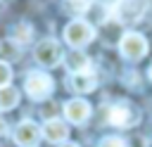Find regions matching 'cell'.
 Here are the masks:
<instances>
[{"label":"cell","instance_id":"6da1fadb","mask_svg":"<svg viewBox=\"0 0 152 147\" xmlns=\"http://www.w3.org/2000/svg\"><path fill=\"white\" fill-rule=\"evenodd\" d=\"M52 78L45 74V71H28L26 74V81H24V90L31 100H48L52 95Z\"/></svg>","mask_w":152,"mask_h":147},{"label":"cell","instance_id":"7a4b0ae2","mask_svg":"<svg viewBox=\"0 0 152 147\" xmlns=\"http://www.w3.org/2000/svg\"><path fill=\"white\" fill-rule=\"evenodd\" d=\"M107 121L112 126H116V128H131V126H135L140 121V114L131 102H116V104L109 107Z\"/></svg>","mask_w":152,"mask_h":147},{"label":"cell","instance_id":"3957f363","mask_svg":"<svg viewBox=\"0 0 152 147\" xmlns=\"http://www.w3.org/2000/svg\"><path fill=\"white\" fill-rule=\"evenodd\" d=\"M147 9V0H116L112 5V14L119 24L126 21H138Z\"/></svg>","mask_w":152,"mask_h":147},{"label":"cell","instance_id":"277c9868","mask_svg":"<svg viewBox=\"0 0 152 147\" xmlns=\"http://www.w3.org/2000/svg\"><path fill=\"white\" fill-rule=\"evenodd\" d=\"M119 50H121V55H124L126 59L138 62V59H142L145 52H147V40H145L142 33L128 31V33L121 36V40H119Z\"/></svg>","mask_w":152,"mask_h":147},{"label":"cell","instance_id":"5b68a950","mask_svg":"<svg viewBox=\"0 0 152 147\" xmlns=\"http://www.w3.org/2000/svg\"><path fill=\"white\" fill-rule=\"evenodd\" d=\"M93 36H95V28H93L88 21H81V19L71 21V24L64 28V40H66L71 47H83V45H88V43L93 40Z\"/></svg>","mask_w":152,"mask_h":147},{"label":"cell","instance_id":"8992f818","mask_svg":"<svg viewBox=\"0 0 152 147\" xmlns=\"http://www.w3.org/2000/svg\"><path fill=\"white\" fill-rule=\"evenodd\" d=\"M36 59L43 66H57L62 62V47L57 40H43L36 47Z\"/></svg>","mask_w":152,"mask_h":147},{"label":"cell","instance_id":"52a82bcc","mask_svg":"<svg viewBox=\"0 0 152 147\" xmlns=\"http://www.w3.org/2000/svg\"><path fill=\"white\" fill-rule=\"evenodd\" d=\"M64 116H66L71 123H86L88 116H90V104H88L86 100H81V97L69 100V102L64 104Z\"/></svg>","mask_w":152,"mask_h":147},{"label":"cell","instance_id":"ba28073f","mask_svg":"<svg viewBox=\"0 0 152 147\" xmlns=\"http://www.w3.org/2000/svg\"><path fill=\"white\" fill-rule=\"evenodd\" d=\"M38 135H40V128L33 121H21L14 130V142L21 147H33L38 142Z\"/></svg>","mask_w":152,"mask_h":147},{"label":"cell","instance_id":"9c48e42d","mask_svg":"<svg viewBox=\"0 0 152 147\" xmlns=\"http://www.w3.org/2000/svg\"><path fill=\"white\" fill-rule=\"evenodd\" d=\"M40 133H43V138H45L48 142H64L66 135H69V128H66V123L59 121V119H48L45 126L40 128Z\"/></svg>","mask_w":152,"mask_h":147},{"label":"cell","instance_id":"30bf717a","mask_svg":"<svg viewBox=\"0 0 152 147\" xmlns=\"http://www.w3.org/2000/svg\"><path fill=\"white\" fill-rule=\"evenodd\" d=\"M69 85H71V90H76V92H90V90H95V85H97V78H95V74H93V71L71 74V78H69Z\"/></svg>","mask_w":152,"mask_h":147},{"label":"cell","instance_id":"8fae6325","mask_svg":"<svg viewBox=\"0 0 152 147\" xmlns=\"http://www.w3.org/2000/svg\"><path fill=\"white\" fill-rule=\"evenodd\" d=\"M64 64H66V69H69L71 74H83V71H90V59H88L83 52H78V50L69 52V55H66V59H64Z\"/></svg>","mask_w":152,"mask_h":147},{"label":"cell","instance_id":"7c38bea8","mask_svg":"<svg viewBox=\"0 0 152 147\" xmlns=\"http://www.w3.org/2000/svg\"><path fill=\"white\" fill-rule=\"evenodd\" d=\"M31 33H33V28H31L28 24L19 21L17 26H12V28H10V40H12L14 45H26V43L31 40Z\"/></svg>","mask_w":152,"mask_h":147},{"label":"cell","instance_id":"4fadbf2b","mask_svg":"<svg viewBox=\"0 0 152 147\" xmlns=\"http://www.w3.org/2000/svg\"><path fill=\"white\" fill-rule=\"evenodd\" d=\"M17 102H19V90H17V88H12V85L0 88V109H2V111H5V109H14Z\"/></svg>","mask_w":152,"mask_h":147},{"label":"cell","instance_id":"5bb4252c","mask_svg":"<svg viewBox=\"0 0 152 147\" xmlns=\"http://www.w3.org/2000/svg\"><path fill=\"white\" fill-rule=\"evenodd\" d=\"M10 78H12V69L7 62H0V88H7L10 85Z\"/></svg>","mask_w":152,"mask_h":147},{"label":"cell","instance_id":"9a60e30c","mask_svg":"<svg viewBox=\"0 0 152 147\" xmlns=\"http://www.w3.org/2000/svg\"><path fill=\"white\" fill-rule=\"evenodd\" d=\"M97 147H126V142L121 140V138H114V135H109V138H104Z\"/></svg>","mask_w":152,"mask_h":147},{"label":"cell","instance_id":"2e32d148","mask_svg":"<svg viewBox=\"0 0 152 147\" xmlns=\"http://www.w3.org/2000/svg\"><path fill=\"white\" fill-rule=\"evenodd\" d=\"M69 2H71V9H76V12H86L93 5V0H69Z\"/></svg>","mask_w":152,"mask_h":147},{"label":"cell","instance_id":"e0dca14e","mask_svg":"<svg viewBox=\"0 0 152 147\" xmlns=\"http://www.w3.org/2000/svg\"><path fill=\"white\" fill-rule=\"evenodd\" d=\"M5 130H7V123L0 119V135H5Z\"/></svg>","mask_w":152,"mask_h":147},{"label":"cell","instance_id":"ac0fdd59","mask_svg":"<svg viewBox=\"0 0 152 147\" xmlns=\"http://www.w3.org/2000/svg\"><path fill=\"white\" fill-rule=\"evenodd\" d=\"M59 147H78V145H76V142H62Z\"/></svg>","mask_w":152,"mask_h":147},{"label":"cell","instance_id":"d6986e66","mask_svg":"<svg viewBox=\"0 0 152 147\" xmlns=\"http://www.w3.org/2000/svg\"><path fill=\"white\" fill-rule=\"evenodd\" d=\"M147 74H150V78H152V66H150V71H147Z\"/></svg>","mask_w":152,"mask_h":147}]
</instances>
